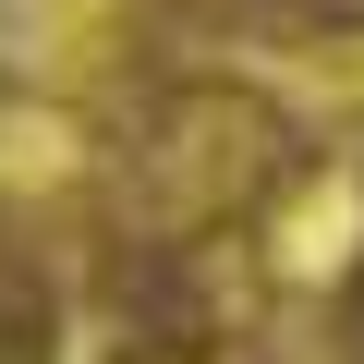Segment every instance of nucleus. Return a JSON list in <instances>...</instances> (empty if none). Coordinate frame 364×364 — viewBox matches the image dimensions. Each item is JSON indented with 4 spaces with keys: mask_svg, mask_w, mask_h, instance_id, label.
<instances>
[{
    "mask_svg": "<svg viewBox=\"0 0 364 364\" xmlns=\"http://www.w3.org/2000/svg\"><path fill=\"white\" fill-rule=\"evenodd\" d=\"M0 364H61V267L0 219Z\"/></svg>",
    "mask_w": 364,
    "mask_h": 364,
    "instance_id": "obj_1",
    "label": "nucleus"
}]
</instances>
